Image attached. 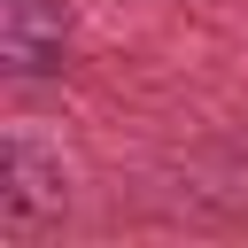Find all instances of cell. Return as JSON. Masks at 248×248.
Instances as JSON below:
<instances>
[{
	"mask_svg": "<svg viewBox=\"0 0 248 248\" xmlns=\"http://www.w3.org/2000/svg\"><path fill=\"white\" fill-rule=\"evenodd\" d=\"M0 39H8L16 70H54L62 62V16L46 0H8L0 8Z\"/></svg>",
	"mask_w": 248,
	"mask_h": 248,
	"instance_id": "1",
	"label": "cell"
}]
</instances>
